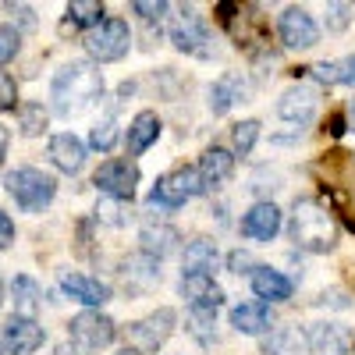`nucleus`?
<instances>
[{"label": "nucleus", "instance_id": "nucleus-18", "mask_svg": "<svg viewBox=\"0 0 355 355\" xmlns=\"http://www.w3.org/2000/svg\"><path fill=\"white\" fill-rule=\"evenodd\" d=\"M157 135H160V117L153 110H142L128 125V153L139 157L142 150H150V146L157 142Z\"/></svg>", "mask_w": 355, "mask_h": 355}, {"label": "nucleus", "instance_id": "nucleus-32", "mask_svg": "<svg viewBox=\"0 0 355 355\" xmlns=\"http://www.w3.org/2000/svg\"><path fill=\"white\" fill-rule=\"evenodd\" d=\"M15 53H18V28L0 25V64H8Z\"/></svg>", "mask_w": 355, "mask_h": 355}, {"label": "nucleus", "instance_id": "nucleus-26", "mask_svg": "<svg viewBox=\"0 0 355 355\" xmlns=\"http://www.w3.org/2000/svg\"><path fill=\"white\" fill-rule=\"evenodd\" d=\"M11 291H15V309H18V316L33 320V313H36V306H40V284H36L33 277H15Z\"/></svg>", "mask_w": 355, "mask_h": 355}, {"label": "nucleus", "instance_id": "nucleus-17", "mask_svg": "<svg viewBox=\"0 0 355 355\" xmlns=\"http://www.w3.org/2000/svg\"><path fill=\"white\" fill-rule=\"evenodd\" d=\"M61 288L71 295L75 302H85V306H103L110 299V288L103 281L85 277V274H64L61 277Z\"/></svg>", "mask_w": 355, "mask_h": 355}, {"label": "nucleus", "instance_id": "nucleus-43", "mask_svg": "<svg viewBox=\"0 0 355 355\" xmlns=\"http://www.w3.org/2000/svg\"><path fill=\"white\" fill-rule=\"evenodd\" d=\"M0 306H4V284H0Z\"/></svg>", "mask_w": 355, "mask_h": 355}, {"label": "nucleus", "instance_id": "nucleus-19", "mask_svg": "<svg viewBox=\"0 0 355 355\" xmlns=\"http://www.w3.org/2000/svg\"><path fill=\"white\" fill-rule=\"evenodd\" d=\"M242 96H245L242 75H220V78L214 82V89H210V110H214V114H227Z\"/></svg>", "mask_w": 355, "mask_h": 355}, {"label": "nucleus", "instance_id": "nucleus-29", "mask_svg": "<svg viewBox=\"0 0 355 355\" xmlns=\"http://www.w3.org/2000/svg\"><path fill=\"white\" fill-rule=\"evenodd\" d=\"M256 139H259V121H242V125H234V150H239L242 157L252 153Z\"/></svg>", "mask_w": 355, "mask_h": 355}, {"label": "nucleus", "instance_id": "nucleus-27", "mask_svg": "<svg viewBox=\"0 0 355 355\" xmlns=\"http://www.w3.org/2000/svg\"><path fill=\"white\" fill-rule=\"evenodd\" d=\"M68 25L71 28L75 25H93V28L103 25V4H100V0H71V4H68Z\"/></svg>", "mask_w": 355, "mask_h": 355}, {"label": "nucleus", "instance_id": "nucleus-14", "mask_svg": "<svg viewBox=\"0 0 355 355\" xmlns=\"http://www.w3.org/2000/svg\"><path fill=\"white\" fill-rule=\"evenodd\" d=\"M277 110H281L284 121L309 125V121H313V114H316V93H313L309 85H295V89H288V93L281 96Z\"/></svg>", "mask_w": 355, "mask_h": 355}, {"label": "nucleus", "instance_id": "nucleus-39", "mask_svg": "<svg viewBox=\"0 0 355 355\" xmlns=\"http://www.w3.org/2000/svg\"><path fill=\"white\" fill-rule=\"evenodd\" d=\"M89 352H93V348H85V345H61V348H57V355H89Z\"/></svg>", "mask_w": 355, "mask_h": 355}, {"label": "nucleus", "instance_id": "nucleus-38", "mask_svg": "<svg viewBox=\"0 0 355 355\" xmlns=\"http://www.w3.org/2000/svg\"><path fill=\"white\" fill-rule=\"evenodd\" d=\"M11 242H15V224L8 214H0V249H8Z\"/></svg>", "mask_w": 355, "mask_h": 355}, {"label": "nucleus", "instance_id": "nucleus-20", "mask_svg": "<svg viewBox=\"0 0 355 355\" xmlns=\"http://www.w3.org/2000/svg\"><path fill=\"white\" fill-rule=\"evenodd\" d=\"M252 291L259 295V299L266 302H284L291 295V281L277 270H270V266H259V270L252 274Z\"/></svg>", "mask_w": 355, "mask_h": 355}, {"label": "nucleus", "instance_id": "nucleus-35", "mask_svg": "<svg viewBox=\"0 0 355 355\" xmlns=\"http://www.w3.org/2000/svg\"><path fill=\"white\" fill-rule=\"evenodd\" d=\"M135 15H142L146 21H160L164 18V11H167V4H164V0H157V4H150V0H135Z\"/></svg>", "mask_w": 355, "mask_h": 355}, {"label": "nucleus", "instance_id": "nucleus-12", "mask_svg": "<svg viewBox=\"0 0 355 355\" xmlns=\"http://www.w3.org/2000/svg\"><path fill=\"white\" fill-rule=\"evenodd\" d=\"M71 338L78 341V345H85V348H103V345H110L114 341V320L110 316H103V313H78L75 320H71Z\"/></svg>", "mask_w": 355, "mask_h": 355}, {"label": "nucleus", "instance_id": "nucleus-11", "mask_svg": "<svg viewBox=\"0 0 355 355\" xmlns=\"http://www.w3.org/2000/svg\"><path fill=\"white\" fill-rule=\"evenodd\" d=\"M182 295L189 299V306L196 313H206V316H214L224 306V291L214 284V277H206V274H185L182 277Z\"/></svg>", "mask_w": 355, "mask_h": 355}, {"label": "nucleus", "instance_id": "nucleus-15", "mask_svg": "<svg viewBox=\"0 0 355 355\" xmlns=\"http://www.w3.org/2000/svg\"><path fill=\"white\" fill-rule=\"evenodd\" d=\"M348 345H352V338L341 323H316L309 331L313 355H348Z\"/></svg>", "mask_w": 355, "mask_h": 355}, {"label": "nucleus", "instance_id": "nucleus-6", "mask_svg": "<svg viewBox=\"0 0 355 355\" xmlns=\"http://www.w3.org/2000/svg\"><path fill=\"white\" fill-rule=\"evenodd\" d=\"M93 185L100 192H107L114 202H128L135 196V185H139V167L128 164V160H107L96 178H93Z\"/></svg>", "mask_w": 355, "mask_h": 355}, {"label": "nucleus", "instance_id": "nucleus-31", "mask_svg": "<svg viewBox=\"0 0 355 355\" xmlns=\"http://www.w3.org/2000/svg\"><path fill=\"white\" fill-rule=\"evenodd\" d=\"M89 142H93V150H110V146L117 142V128H114V121H100L96 128H93V135H89Z\"/></svg>", "mask_w": 355, "mask_h": 355}, {"label": "nucleus", "instance_id": "nucleus-23", "mask_svg": "<svg viewBox=\"0 0 355 355\" xmlns=\"http://www.w3.org/2000/svg\"><path fill=\"white\" fill-rule=\"evenodd\" d=\"M309 75L323 85H355V53L345 57V61H323L316 68H309Z\"/></svg>", "mask_w": 355, "mask_h": 355}, {"label": "nucleus", "instance_id": "nucleus-7", "mask_svg": "<svg viewBox=\"0 0 355 355\" xmlns=\"http://www.w3.org/2000/svg\"><path fill=\"white\" fill-rule=\"evenodd\" d=\"M171 43L185 53H210V46H206L210 43V28L192 8H182L171 21Z\"/></svg>", "mask_w": 355, "mask_h": 355}, {"label": "nucleus", "instance_id": "nucleus-22", "mask_svg": "<svg viewBox=\"0 0 355 355\" xmlns=\"http://www.w3.org/2000/svg\"><path fill=\"white\" fill-rule=\"evenodd\" d=\"M231 327L242 334H266L270 331V309L266 306H239L231 309Z\"/></svg>", "mask_w": 355, "mask_h": 355}, {"label": "nucleus", "instance_id": "nucleus-41", "mask_svg": "<svg viewBox=\"0 0 355 355\" xmlns=\"http://www.w3.org/2000/svg\"><path fill=\"white\" fill-rule=\"evenodd\" d=\"M348 121H352V128H355V100L348 103Z\"/></svg>", "mask_w": 355, "mask_h": 355}, {"label": "nucleus", "instance_id": "nucleus-24", "mask_svg": "<svg viewBox=\"0 0 355 355\" xmlns=\"http://www.w3.org/2000/svg\"><path fill=\"white\" fill-rule=\"evenodd\" d=\"M210 270H217V245L206 242V239L185 245V274H206L210 277Z\"/></svg>", "mask_w": 355, "mask_h": 355}, {"label": "nucleus", "instance_id": "nucleus-21", "mask_svg": "<svg viewBox=\"0 0 355 355\" xmlns=\"http://www.w3.org/2000/svg\"><path fill=\"white\" fill-rule=\"evenodd\" d=\"M231 171H234V157H231L227 150H220V146H210V150L202 153L199 174H202V182H206V185L224 182V178H231Z\"/></svg>", "mask_w": 355, "mask_h": 355}, {"label": "nucleus", "instance_id": "nucleus-28", "mask_svg": "<svg viewBox=\"0 0 355 355\" xmlns=\"http://www.w3.org/2000/svg\"><path fill=\"white\" fill-rule=\"evenodd\" d=\"M18 121H21V132L25 135H40L46 128V110L43 103H21L18 107Z\"/></svg>", "mask_w": 355, "mask_h": 355}, {"label": "nucleus", "instance_id": "nucleus-25", "mask_svg": "<svg viewBox=\"0 0 355 355\" xmlns=\"http://www.w3.org/2000/svg\"><path fill=\"white\" fill-rule=\"evenodd\" d=\"M178 231L174 227H146L142 231V252L146 256H153V259H160V256H171L174 249H178Z\"/></svg>", "mask_w": 355, "mask_h": 355}, {"label": "nucleus", "instance_id": "nucleus-40", "mask_svg": "<svg viewBox=\"0 0 355 355\" xmlns=\"http://www.w3.org/2000/svg\"><path fill=\"white\" fill-rule=\"evenodd\" d=\"M8 142H11V135H8V128L0 125V164H4V153H8Z\"/></svg>", "mask_w": 355, "mask_h": 355}, {"label": "nucleus", "instance_id": "nucleus-9", "mask_svg": "<svg viewBox=\"0 0 355 355\" xmlns=\"http://www.w3.org/2000/svg\"><path fill=\"white\" fill-rule=\"evenodd\" d=\"M277 28H281V40H284L288 50H309L320 40V28H316L313 15L302 11V8H288L281 15V25Z\"/></svg>", "mask_w": 355, "mask_h": 355}, {"label": "nucleus", "instance_id": "nucleus-30", "mask_svg": "<svg viewBox=\"0 0 355 355\" xmlns=\"http://www.w3.org/2000/svg\"><path fill=\"white\" fill-rule=\"evenodd\" d=\"M299 345H302L299 331H277L270 341H266V355H284L288 348H299Z\"/></svg>", "mask_w": 355, "mask_h": 355}, {"label": "nucleus", "instance_id": "nucleus-13", "mask_svg": "<svg viewBox=\"0 0 355 355\" xmlns=\"http://www.w3.org/2000/svg\"><path fill=\"white\" fill-rule=\"evenodd\" d=\"M242 231L249 239H259V242H270L274 234L281 231V210L274 202H256L252 210L242 217Z\"/></svg>", "mask_w": 355, "mask_h": 355}, {"label": "nucleus", "instance_id": "nucleus-4", "mask_svg": "<svg viewBox=\"0 0 355 355\" xmlns=\"http://www.w3.org/2000/svg\"><path fill=\"white\" fill-rule=\"evenodd\" d=\"M202 189H206L202 174L192 171V167H182V171H171V174L157 178V185L150 192V202L153 206H182L185 199L199 196Z\"/></svg>", "mask_w": 355, "mask_h": 355}, {"label": "nucleus", "instance_id": "nucleus-8", "mask_svg": "<svg viewBox=\"0 0 355 355\" xmlns=\"http://www.w3.org/2000/svg\"><path fill=\"white\" fill-rule=\"evenodd\" d=\"M174 331V309H157L146 320H135L128 327V341L135 345V352H157Z\"/></svg>", "mask_w": 355, "mask_h": 355}, {"label": "nucleus", "instance_id": "nucleus-16", "mask_svg": "<svg viewBox=\"0 0 355 355\" xmlns=\"http://www.w3.org/2000/svg\"><path fill=\"white\" fill-rule=\"evenodd\" d=\"M50 157H53V164L61 167L64 174H75V171L85 164V146H82V139H75L71 132H61V135L50 139Z\"/></svg>", "mask_w": 355, "mask_h": 355}, {"label": "nucleus", "instance_id": "nucleus-42", "mask_svg": "<svg viewBox=\"0 0 355 355\" xmlns=\"http://www.w3.org/2000/svg\"><path fill=\"white\" fill-rule=\"evenodd\" d=\"M117 355H139V352L135 348H125V352H117Z\"/></svg>", "mask_w": 355, "mask_h": 355}, {"label": "nucleus", "instance_id": "nucleus-33", "mask_svg": "<svg viewBox=\"0 0 355 355\" xmlns=\"http://www.w3.org/2000/svg\"><path fill=\"white\" fill-rule=\"evenodd\" d=\"M15 100H18L15 78L8 71H0V110H15Z\"/></svg>", "mask_w": 355, "mask_h": 355}, {"label": "nucleus", "instance_id": "nucleus-3", "mask_svg": "<svg viewBox=\"0 0 355 355\" xmlns=\"http://www.w3.org/2000/svg\"><path fill=\"white\" fill-rule=\"evenodd\" d=\"M4 185H8V192L15 196V202L21 206V210H28V214L43 210V206L53 199V192H57V182H53L50 174L36 171V167H18V171H11V174L4 178Z\"/></svg>", "mask_w": 355, "mask_h": 355}, {"label": "nucleus", "instance_id": "nucleus-36", "mask_svg": "<svg viewBox=\"0 0 355 355\" xmlns=\"http://www.w3.org/2000/svg\"><path fill=\"white\" fill-rule=\"evenodd\" d=\"M8 11H11V18H15L21 28H36V15H33V8H28V4H11Z\"/></svg>", "mask_w": 355, "mask_h": 355}, {"label": "nucleus", "instance_id": "nucleus-37", "mask_svg": "<svg viewBox=\"0 0 355 355\" xmlns=\"http://www.w3.org/2000/svg\"><path fill=\"white\" fill-rule=\"evenodd\" d=\"M327 11H331V28H345L348 25V11H352L348 4H331Z\"/></svg>", "mask_w": 355, "mask_h": 355}, {"label": "nucleus", "instance_id": "nucleus-34", "mask_svg": "<svg viewBox=\"0 0 355 355\" xmlns=\"http://www.w3.org/2000/svg\"><path fill=\"white\" fill-rule=\"evenodd\" d=\"M227 266H231L234 274H256V270H259V263H256L249 252H231V256H227Z\"/></svg>", "mask_w": 355, "mask_h": 355}, {"label": "nucleus", "instance_id": "nucleus-2", "mask_svg": "<svg viewBox=\"0 0 355 355\" xmlns=\"http://www.w3.org/2000/svg\"><path fill=\"white\" fill-rule=\"evenodd\" d=\"M100 93H103V75L85 61H75V64L61 68L57 78H53V100H57V110L61 114H71V110L85 107Z\"/></svg>", "mask_w": 355, "mask_h": 355}, {"label": "nucleus", "instance_id": "nucleus-5", "mask_svg": "<svg viewBox=\"0 0 355 355\" xmlns=\"http://www.w3.org/2000/svg\"><path fill=\"white\" fill-rule=\"evenodd\" d=\"M128 40H132V33H128V25L121 21V18H107L103 25H96L93 33L85 36V50H89V57H96V61H121V57L128 53Z\"/></svg>", "mask_w": 355, "mask_h": 355}, {"label": "nucleus", "instance_id": "nucleus-10", "mask_svg": "<svg viewBox=\"0 0 355 355\" xmlns=\"http://www.w3.org/2000/svg\"><path fill=\"white\" fill-rule=\"evenodd\" d=\"M46 341L43 327L28 316H11L4 323V352L8 355H33L40 345Z\"/></svg>", "mask_w": 355, "mask_h": 355}, {"label": "nucleus", "instance_id": "nucleus-1", "mask_svg": "<svg viewBox=\"0 0 355 355\" xmlns=\"http://www.w3.org/2000/svg\"><path fill=\"white\" fill-rule=\"evenodd\" d=\"M291 242L299 249H309V252H331L334 242H338V224H334V214L323 210L316 199H299L291 210Z\"/></svg>", "mask_w": 355, "mask_h": 355}]
</instances>
